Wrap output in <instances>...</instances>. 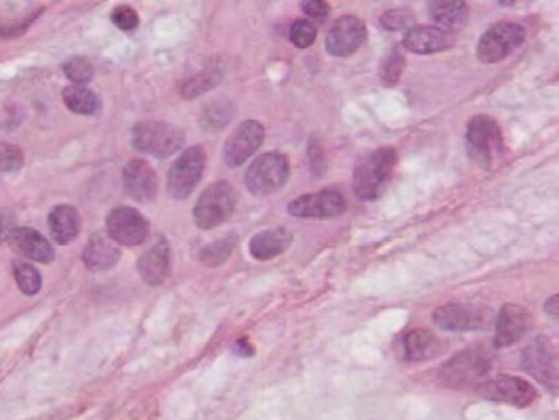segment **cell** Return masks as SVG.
<instances>
[{
    "instance_id": "37",
    "label": "cell",
    "mask_w": 559,
    "mask_h": 420,
    "mask_svg": "<svg viewBox=\"0 0 559 420\" xmlns=\"http://www.w3.org/2000/svg\"><path fill=\"white\" fill-rule=\"evenodd\" d=\"M307 158H309V169L314 175H322L326 170V156H324V149L318 141H311L309 149H307Z\"/></svg>"
},
{
    "instance_id": "5",
    "label": "cell",
    "mask_w": 559,
    "mask_h": 420,
    "mask_svg": "<svg viewBox=\"0 0 559 420\" xmlns=\"http://www.w3.org/2000/svg\"><path fill=\"white\" fill-rule=\"evenodd\" d=\"M132 146L143 154L164 158L183 146V132L172 124L141 123L132 131Z\"/></svg>"
},
{
    "instance_id": "23",
    "label": "cell",
    "mask_w": 559,
    "mask_h": 420,
    "mask_svg": "<svg viewBox=\"0 0 559 420\" xmlns=\"http://www.w3.org/2000/svg\"><path fill=\"white\" fill-rule=\"evenodd\" d=\"M429 17L443 30H457L467 24L469 9L465 0H429Z\"/></svg>"
},
{
    "instance_id": "26",
    "label": "cell",
    "mask_w": 559,
    "mask_h": 420,
    "mask_svg": "<svg viewBox=\"0 0 559 420\" xmlns=\"http://www.w3.org/2000/svg\"><path fill=\"white\" fill-rule=\"evenodd\" d=\"M63 103H66L74 114H83V116L97 114L101 107V103L100 99H97V95L93 93V91L84 89L83 84L68 86V89L63 91Z\"/></svg>"
},
{
    "instance_id": "16",
    "label": "cell",
    "mask_w": 559,
    "mask_h": 420,
    "mask_svg": "<svg viewBox=\"0 0 559 420\" xmlns=\"http://www.w3.org/2000/svg\"><path fill=\"white\" fill-rule=\"evenodd\" d=\"M523 368H526L534 378H539L540 383H545L547 387H557L559 384L557 360L545 338H536V341L523 351Z\"/></svg>"
},
{
    "instance_id": "24",
    "label": "cell",
    "mask_w": 559,
    "mask_h": 420,
    "mask_svg": "<svg viewBox=\"0 0 559 420\" xmlns=\"http://www.w3.org/2000/svg\"><path fill=\"white\" fill-rule=\"evenodd\" d=\"M49 229L55 242L70 244L80 232V217L72 206H57L49 215Z\"/></svg>"
},
{
    "instance_id": "7",
    "label": "cell",
    "mask_w": 559,
    "mask_h": 420,
    "mask_svg": "<svg viewBox=\"0 0 559 420\" xmlns=\"http://www.w3.org/2000/svg\"><path fill=\"white\" fill-rule=\"evenodd\" d=\"M288 175H291V166L282 154H265L251 164L246 172V186L252 194L268 195L284 187Z\"/></svg>"
},
{
    "instance_id": "40",
    "label": "cell",
    "mask_w": 559,
    "mask_h": 420,
    "mask_svg": "<svg viewBox=\"0 0 559 420\" xmlns=\"http://www.w3.org/2000/svg\"><path fill=\"white\" fill-rule=\"evenodd\" d=\"M499 4H503V7H509V4H513L515 3V0H497Z\"/></svg>"
},
{
    "instance_id": "19",
    "label": "cell",
    "mask_w": 559,
    "mask_h": 420,
    "mask_svg": "<svg viewBox=\"0 0 559 420\" xmlns=\"http://www.w3.org/2000/svg\"><path fill=\"white\" fill-rule=\"evenodd\" d=\"M9 242L15 246L21 255L30 258V261L38 263H51L53 261L55 252L53 246L43 238L38 232H34L30 227H15L9 234Z\"/></svg>"
},
{
    "instance_id": "9",
    "label": "cell",
    "mask_w": 559,
    "mask_h": 420,
    "mask_svg": "<svg viewBox=\"0 0 559 420\" xmlns=\"http://www.w3.org/2000/svg\"><path fill=\"white\" fill-rule=\"evenodd\" d=\"M108 234L116 244L123 246H137L143 244L149 235V223L141 212L120 206L114 209L108 217Z\"/></svg>"
},
{
    "instance_id": "21",
    "label": "cell",
    "mask_w": 559,
    "mask_h": 420,
    "mask_svg": "<svg viewBox=\"0 0 559 420\" xmlns=\"http://www.w3.org/2000/svg\"><path fill=\"white\" fill-rule=\"evenodd\" d=\"M292 242V234L284 227H274L259 232L255 238L251 240V255L257 261H269V258L278 257L284 252Z\"/></svg>"
},
{
    "instance_id": "6",
    "label": "cell",
    "mask_w": 559,
    "mask_h": 420,
    "mask_svg": "<svg viewBox=\"0 0 559 420\" xmlns=\"http://www.w3.org/2000/svg\"><path fill=\"white\" fill-rule=\"evenodd\" d=\"M523 38H526V30L517 24L503 21V24L488 28L477 43V59L483 63L503 61L507 55L522 47Z\"/></svg>"
},
{
    "instance_id": "10",
    "label": "cell",
    "mask_w": 559,
    "mask_h": 420,
    "mask_svg": "<svg viewBox=\"0 0 559 420\" xmlns=\"http://www.w3.org/2000/svg\"><path fill=\"white\" fill-rule=\"evenodd\" d=\"M366 26L360 17L345 15L326 34V51L334 57H349L364 44Z\"/></svg>"
},
{
    "instance_id": "30",
    "label": "cell",
    "mask_w": 559,
    "mask_h": 420,
    "mask_svg": "<svg viewBox=\"0 0 559 420\" xmlns=\"http://www.w3.org/2000/svg\"><path fill=\"white\" fill-rule=\"evenodd\" d=\"M381 26L385 30H411V28L417 26V17H414L411 11L406 9H391L387 13L381 15Z\"/></svg>"
},
{
    "instance_id": "15",
    "label": "cell",
    "mask_w": 559,
    "mask_h": 420,
    "mask_svg": "<svg viewBox=\"0 0 559 420\" xmlns=\"http://www.w3.org/2000/svg\"><path fill=\"white\" fill-rule=\"evenodd\" d=\"M532 328V315L522 305H505L497 318V335L494 343L497 347H509L526 337V332Z\"/></svg>"
},
{
    "instance_id": "17",
    "label": "cell",
    "mask_w": 559,
    "mask_h": 420,
    "mask_svg": "<svg viewBox=\"0 0 559 420\" xmlns=\"http://www.w3.org/2000/svg\"><path fill=\"white\" fill-rule=\"evenodd\" d=\"M452 44V32L435 26H414L404 36V47L417 55L442 53V51L451 49Z\"/></svg>"
},
{
    "instance_id": "33",
    "label": "cell",
    "mask_w": 559,
    "mask_h": 420,
    "mask_svg": "<svg viewBox=\"0 0 559 420\" xmlns=\"http://www.w3.org/2000/svg\"><path fill=\"white\" fill-rule=\"evenodd\" d=\"M63 72H66V76L74 80V83L78 84H84L89 83L91 78H93V66H91L89 59H84V57H74V59H70L63 66Z\"/></svg>"
},
{
    "instance_id": "4",
    "label": "cell",
    "mask_w": 559,
    "mask_h": 420,
    "mask_svg": "<svg viewBox=\"0 0 559 420\" xmlns=\"http://www.w3.org/2000/svg\"><path fill=\"white\" fill-rule=\"evenodd\" d=\"M490 370V355L483 349H465L440 368V381L448 387H465L483 378Z\"/></svg>"
},
{
    "instance_id": "27",
    "label": "cell",
    "mask_w": 559,
    "mask_h": 420,
    "mask_svg": "<svg viewBox=\"0 0 559 420\" xmlns=\"http://www.w3.org/2000/svg\"><path fill=\"white\" fill-rule=\"evenodd\" d=\"M219 83H221V72L215 70V67H209V70L198 74V76L189 78L188 83L181 86V91H183L181 95L188 97V99H194V97H198L200 93H204V91L212 89V86H217Z\"/></svg>"
},
{
    "instance_id": "12",
    "label": "cell",
    "mask_w": 559,
    "mask_h": 420,
    "mask_svg": "<svg viewBox=\"0 0 559 420\" xmlns=\"http://www.w3.org/2000/svg\"><path fill=\"white\" fill-rule=\"evenodd\" d=\"M477 393L494 401L523 408L536 400V389L528 381L517 376H499L492 381L477 384Z\"/></svg>"
},
{
    "instance_id": "32",
    "label": "cell",
    "mask_w": 559,
    "mask_h": 420,
    "mask_svg": "<svg viewBox=\"0 0 559 420\" xmlns=\"http://www.w3.org/2000/svg\"><path fill=\"white\" fill-rule=\"evenodd\" d=\"M229 116H232V106L228 101H215L206 107L203 123L206 124V129H221L223 124L228 123Z\"/></svg>"
},
{
    "instance_id": "2",
    "label": "cell",
    "mask_w": 559,
    "mask_h": 420,
    "mask_svg": "<svg viewBox=\"0 0 559 420\" xmlns=\"http://www.w3.org/2000/svg\"><path fill=\"white\" fill-rule=\"evenodd\" d=\"M467 149L469 156L483 169H490L503 154V132L497 120L490 116H475L467 129Z\"/></svg>"
},
{
    "instance_id": "1",
    "label": "cell",
    "mask_w": 559,
    "mask_h": 420,
    "mask_svg": "<svg viewBox=\"0 0 559 420\" xmlns=\"http://www.w3.org/2000/svg\"><path fill=\"white\" fill-rule=\"evenodd\" d=\"M395 169V152L391 147H381L368 154L354 172V192L360 200H374L389 186Z\"/></svg>"
},
{
    "instance_id": "31",
    "label": "cell",
    "mask_w": 559,
    "mask_h": 420,
    "mask_svg": "<svg viewBox=\"0 0 559 420\" xmlns=\"http://www.w3.org/2000/svg\"><path fill=\"white\" fill-rule=\"evenodd\" d=\"M315 36H318V30L311 24L309 20H299L291 28V43L295 44L297 49H307L314 44Z\"/></svg>"
},
{
    "instance_id": "34",
    "label": "cell",
    "mask_w": 559,
    "mask_h": 420,
    "mask_svg": "<svg viewBox=\"0 0 559 420\" xmlns=\"http://www.w3.org/2000/svg\"><path fill=\"white\" fill-rule=\"evenodd\" d=\"M404 66H406L404 57L397 53V51H391V55L383 61V67H381L383 84L394 86L397 80H400L402 72H404Z\"/></svg>"
},
{
    "instance_id": "35",
    "label": "cell",
    "mask_w": 559,
    "mask_h": 420,
    "mask_svg": "<svg viewBox=\"0 0 559 420\" xmlns=\"http://www.w3.org/2000/svg\"><path fill=\"white\" fill-rule=\"evenodd\" d=\"M24 164V154L20 147L9 146V143H0V170L11 172L21 169Z\"/></svg>"
},
{
    "instance_id": "38",
    "label": "cell",
    "mask_w": 559,
    "mask_h": 420,
    "mask_svg": "<svg viewBox=\"0 0 559 420\" xmlns=\"http://www.w3.org/2000/svg\"><path fill=\"white\" fill-rule=\"evenodd\" d=\"M303 11L309 20L314 21H324L328 13H331V7L324 3V0H303Z\"/></svg>"
},
{
    "instance_id": "22",
    "label": "cell",
    "mask_w": 559,
    "mask_h": 420,
    "mask_svg": "<svg viewBox=\"0 0 559 420\" xmlns=\"http://www.w3.org/2000/svg\"><path fill=\"white\" fill-rule=\"evenodd\" d=\"M120 252L116 246H114V240H108L106 235L95 234L93 238L86 244L83 261L91 272H106V269L114 267L118 263Z\"/></svg>"
},
{
    "instance_id": "39",
    "label": "cell",
    "mask_w": 559,
    "mask_h": 420,
    "mask_svg": "<svg viewBox=\"0 0 559 420\" xmlns=\"http://www.w3.org/2000/svg\"><path fill=\"white\" fill-rule=\"evenodd\" d=\"M545 312L547 315H551V318L559 320V295H553L549 301L545 303Z\"/></svg>"
},
{
    "instance_id": "14",
    "label": "cell",
    "mask_w": 559,
    "mask_h": 420,
    "mask_svg": "<svg viewBox=\"0 0 559 420\" xmlns=\"http://www.w3.org/2000/svg\"><path fill=\"white\" fill-rule=\"evenodd\" d=\"M488 309L475 305H443L435 309L434 321L443 330H480L488 324Z\"/></svg>"
},
{
    "instance_id": "3",
    "label": "cell",
    "mask_w": 559,
    "mask_h": 420,
    "mask_svg": "<svg viewBox=\"0 0 559 420\" xmlns=\"http://www.w3.org/2000/svg\"><path fill=\"white\" fill-rule=\"evenodd\" d=\"M236 189L226 181L212 183L206 192L200 195V200L196 202L194 210V221L196 226L203 229L219 227L221 223H226L236 210Z\"/></svg>"
},
{
    "instance_id": "8",
    "label": "cell",
    "mask_w": 559,
    "mask_h": 420,
    "mask_svg": "<svg viewBox=\"0 0 559 420\" xmlns=\"http://www.w3.org/2000/svg\"><path fill=\"white\" fill-rule=\"evenodd\" d=\"M206 154L200 147H189L169 170V192L172 198L183 200L194 192L204 172Z\"/></svg>"
},
{
    "instance_id": "11",
    "label": "cell",
    "mask_w": 559,
    "mask_h": 420,
    "mask_svg": "<svg viewBox=\"0 0 559 420\" xmlns=\"http://www.w3.org/2000/svg\"><path fill=\"white\" fill-rule=\"evenodd\" d=\"M263 139H265L263 124L257 123V120H246V123H242L238 129L234 131V135L228 139L226 149H223V160H226V164L232 166V169L244 164L246 160L263 146Z\"/></svg>"
},
{
    "instance_id": "13",
    "label": "cell",
    "mask_w": 559,
    "mask_h": 420,
    "mask_svg": "<svg viewBox=\"0 0 559 420\" xmlns=\"http://www.w3.org/2000/svg\"><path fill=\"white\" fill-rule=\"evenodd\" d=\"M345 198L334 189H324V192H315L301 195V198L292 200L288 204V212L292 217H303V218H328V217H339L345 212Z\"/></svg>"
},
{
    "instance_id": "25",
    "label": "cell",
    "mask_w": 559,
    "mask_h": 420,
    "mask_svg": "<svg viewBox=\"0 0 559 420\" xmlns=\"http://www.w3.org/2000/svg\"><path fill=\"white\" fill-rule=\"evenodd\" d=\"M442 343L429 330H412L404 337V358L408 361H423L435 358Z\"/></svg>"
},
{
    "instance_id": "28",
    "label": "cell",
    "mask_w": 559,
    "mask_h": 420,
    "mask_svg": "<svg viewBox=\"0 0 559 420\" xmlns=\"http://www.w3.org/2000/svg\"><path fill=\"white\" fill-rule=\"evenodd\" d=\"M13 272H15V280L17 284H20V289L24 295H36V292L40 290V286H43V280H40V273L36 267H32L30 263H24V261H17L13 265Z\"/></svg>"
},
{
    "instance_id": "29",
    "label": "cell",
    "mask_w": 559,
    "mask_h": 420,
    "mask_svg": "<svg viewBox=\"0 0 559 420\" xmlns=\"http://www.w3.org/2000/svg\"><path fill=\"white\" fill-rule=\"evenodd\" d=\"M234 242H236L234 235H228V238L212 242V244H209L203 252H200V261H203L204 265H209V267H212V265L226 263L234 250Z\"/></svg>"
},
{
    "instance_id": "20",
    "label": "cell",
    "mask_w": 559,
    "mask_h": 420,
    "mask_svg": "<svg viewBox=\"0 0 559 420\" xmlns=\"http://www.w3.org/2000/svg\"><path fill=\"white\" fill-rule=\"evenodd\" d=\"M169 265H171V250L169 244L164 240H160L158 244H154L148 252H143L140 258V273L143 281L148 284L158 286L163 284L169 275Z\"/></svg>"
},
{
    "instance_id": "36",
    "label": "cell",
    "mask_w": 559,
    "mask_h": 420,
    "mask_svg": "<svg viewBox=\"0 0 559 420\" xmlns=\"http://www.w3.org/2000/svg\"><path fill=\"white\" fill-rule=\"evenodd\" d=\"M112 21L120 28V30H135V28L140 26V15H137L131 7H118L112 13Z\"/></svg>"
},
{
    "instance_id": "41",
    "label": "cell",
    "mask_w": 559,
    "mask_h": 420,
    "mask_svg": "<svg viewBox=\"0 0 559 420\" xmlns=\"http://www.w3.org/2000/svg\"><path fill=\"white\" fill-rule=\"evenodd\" d=\"M3 235H4V221L0 218V240H3Z\"/></svg>"
},
{
    "instance_id": "18",
    "label": "cell",
    "mask_w": 559,
    "mask_h": 420,
    "mask_svg": "<svg viewBox=\"0 0 559 420\" xmlns=\"http://www.w3.org/2000/svg\"><path fill=\"white\" fill-rule=\"evenodd\" d=\"M124 189L137 202H152L158 194V177L146 160H131L123 172Z\"/></svg>"
}]
</instances>
